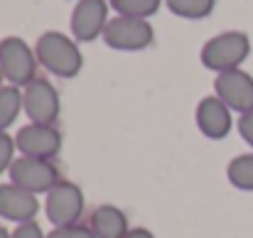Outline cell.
Returning a JSON list of instances; mask_svg holds the SVG:
<instances>
[{
	"label": "cell",
	"mask_w": 253,
	"mask_h": 238,
	"mask_svg": "<svg viewBox=\"0 0 253 238\" xmlns=\"http://www.w3.org/2000/svg\"><path fill=\"white\" fill-rule=\"evenodd\" d=\"M155 40V30L148 20L140 17H113L103 30V42L118 52H140L148 49Z\"/></svg>",
	"instance_id": "obj_4"
},
{
	"label": "cell",
	"mask_w": 253,
	"mask_h": 238,
	"mask_svg": "<svg viewBox=\"0 0 253 238\" xmlns=\"http://www.w3.org/2000/svg\"><path fill=\"white\" fill-rule=\"evenodd\" d=\"M2 81H5V77H2V72H0V86H5V83H2Z\"/></svg>",
	"instance_id": "obj_24"
},
{
	"label": "cell",
	"mask_w": 253,
	"mask_h": 238,
	"mask_svg": "<svg viewBox=\"0 0 253 238\" xmlns=\"http://www.w3.org/2000/svg\"><path fill=\"white\" fill-rule=\"evenodd\" d=\"M0 238H10V231H5V229H0Z\"/></svg>",
	"instance_id": "obj_23"
},
{
	"label": "cell",
	"mask_w": 253,
	"mask_h": 238,
	"mask_svg": "<svg viewBox=\"0 0 253 238\" xmlns=\"http://www.w3.org/2000/svg\"><path fill=\"white\" fill-rule=\"evenodd\" d=\"M35 54H37V62L49 74L62 77V79H74L84 67V57H82L77 40H72L57 30L40 35V40L35 44Z\"/></svg>",
	"instance_id": "obj_1"
},
{
	"label": "cell",
	"mask_w": 253,
	"mask_h": 238,
	"mask_svg": "<svg viewBox=\"0 0 253 238\" xmlns=\"http://www.w3.org/2000/svg\"><path fill=\"white\" fill-rule=\"evenodd\" d=\"M15 145L20 155L27 158L54 159L62 150V135L54 125H42V123H27L25 128L17 130Z\"/></svg>",
	"instance_id": "obj_9"
},
{
	"label": "cell",
	"mask_w": 253,
	"mask_h": 238,
	"mask_svg": "<svg viewBox=\"0 0 253 238\" xmlns=\"http://www.w3.org/2000/svg\"><path fill=\"white\" fill-rule=\"evenodd\" d=\"M226 177L229 182L241 189V192H253V153L239 155L229 162L226 167Z\"/></svg>",
	"instance_id": "obj_15"
},
{
	"label": "cell",
	"mask_w": 253,
	"mask_h": 238,
	"mask_svg": "<svg viewBox=\"0 0 253 238\" xmlns=\"http://www.w3.org/2000/svg\"><path fill=\"white\" fill-rule=\"evenodd\" d=\"M22 103H25V116L30 123H42V125H54L59 113H62V101L52 81L35 79L22 88Z\"/></svg>",
	"instance_id": "obj_6"
},
{
	"label": "cell",
	"mask_w": 253,
	"mask_h": 238,
	"mask_svg": "<svg viewBox=\"0 0 253 238\" xmlns=\"http://www.w3.org/2000/svg\"><path fill=\"white\" fill-rule=\"evenodd\" d=\"M15 138L7 135V130H0V174L2 172H10L12 162H15Z\"/></svg>",
	"instance_id": "obj_18"
},
{
	"label": "cell",
	"mask_w": 253,
	"mask_h": 238,
	"mask_svg": "<svg viewBox=\"0 0 253 238\" xmlns=\"http://www.w3.org/2000/svg\"><path fill=\"white\" fill-rule=\"evenodd\" d=\"M126 238H155V234H153L150 229H143V226H140V229H130V234Z\"/></svg>",
	"instance_id": "obj_22"
},
{
	"label": "cell",
	"mask_w": 253,
	"mask_h": 238,
	"mask_svg": "<svg viewBox=\"0 0 253 238\" xmlns=\"http://www.w3.org/2000/svg\"><path fill=\"white\" fill-rule=\"evenodd\" d=\"M35 69H37V54L27 47L25 40L12 35L0 42V72L7 83L25 88L35 79Z\"/></svg>",
	"instance_id": "obj_5"
},
{
	"label": "cell",
	"mask_w": 253,
	"mask_h": 238,
	"mask_svg": "<svg viewBox=\"0 0 253 238\" xmlns=\"http://www.w3.org/2000/svg\"><path fill=\"white\" fill-rule=\"evenodd\" d=\"M169 12L184 20H204L214 12L216 0H165Z\"/></svg>",
	"instance_id": "obj_16"
},
{
	"label": "cell",
	"mask_w": 253,
	"mask_h": 238,
	"mask_svg": "<svg viewBox=\"0 0 253 238\" xmlns=\"http://www.w3.org/2000/svg\"><path fill=\"white\" fill-rule=\"evenodd\" d=\"M88 226L96 234V238H126L130 234L126 211L113 206V204L96 206V211L91 214V224Z\"/></svg>",
	"instance_id": "obj_13"
},
{
	"label": "cell",
	"mask_w": 253,
	"mask_h": 238,
	"mask_svg": "<svg viewBox=\"0 0 253 238\" xmlns=\"http://www.w3.org/2000/svg\"><path fill=\"white\" fill-rule=\"evenodd\" d=\"M108 5L123 17H140L148 20L163 5V0H108Z\"/></svg>",
	"instance_id": "obj_17"
},
{
	"label": "cell",
	"mask_w": 253,
	"mask_h": 238,
	"mask_svg": "<svg viewBox=\"0 0 253 238\" xmlns=\"http://www.w3.org/2000/svg\"><path fill=\"white\" fill-rule=\"evenodd\" d=\"M234 111L219 98V96H207L197 103V111H194V120H197V128L204 138L209 140H224L231 128H234Z\"/></svg>",
	"instance_id": "obj_10"
},
{
	"label": "cell",
	"mask_w": 253,
	"mask_h": 238,
	"mask_svg": "<svg viewBox=\"0 0 253 238\" xmlns=\"http://www.w3.org/2000/svg\"><path fill=\"white\" fill-rule=\"evenodd\" d=\"M214 96H219L231 111L251 113L253 111V77L244 69L221 72L214 79Z\"/></svg>",
	"instance_id": "obj_8"
},
{
	"label": "cell",
	"mask_w": 253,
	"mask_h": 238,
	"mask_svg": "<svg viewBox=\"0 0 253 238\" xmlns=\"http://www.w3.org/2000/svg\"><path fill=\"white\" fill-rule=\"evenodd\" d=\"M20 111H25V103H22V88L20 86H0V130H7Z\"/></svg>",
	"instance_id": "obj_14"
},
{
	"label": "cell",
	"mask_w": 253,
	"mask_h": 238,
	"mask_svg": "<svg viewBox=\"0 0 253 238\" xmlns=\"http://www.w3.org/2000/svg\"><path fill=\"white\" fill-rule=\"evenodd\" d=\"M7 174H10L12 184H17L32 194H47L59 182V169L54 167L52 159L27 158V155L15 158Z\"/></svg>",
	"instance_id": "obj_7"
},
{
	"label": "cell",
	"mask_w": 253,
	"mask_h": 238,
	"mask_svg": "<svg viewBox=\"0 0 253 238\" xmlns=\"http://www.w3.org/2000/svg\"><path fill=\"white\" fill-rule=\"evenodd\" d=\"M108 25V2L106 0H79L72 12V35L77 42H93L103 37Z\"/></svg>",
	"instance_id": "obj_11"
},
{
	"label": "cell",
	"mask_w": 253,
	"mask_h": 238,
	"mask_svg": "<svg viewBox=\"0 0 253 238\" xmlns=\"http://www.w3.org/2000/svg\"><path fill=\"white\" fill-rule=\"evenodd\" d=\"M239 133H241V138L253 148V111L251 113H244V116L239 118Z\"/></svg>",
	"instance_id": "obj_21"
},
{
	"label": "cell",
	"mask_w": 253,
	"mask_h": 238,
	"mask_svg": "<svg viewBox=\"0 0 253 238\" xmlns=\"http://www.w3.org/2000/svg\"><path fill=\"white\" fill-rule=\"evenodd\" d=\"M47 238H96V234L91 231V226L72 224V226H54Z\"/></svg>",
	"instance_id": "obj_19"
},
{
	"label": "cell",
	"mask_w": 253,
	"mask_h": 238,
	"mask_svg": "<svg viewBox=\"0 0 253 238\" xmlns=\"http://www.w3.org/2000/svg\"><path fill=\"white\" fill-rule=\"evenodd\" d=\"M40 211V199L37 194L7 182L0 184V216L15 224H25V221H35Z\"/></svg>",
	"instance_id": "obj_12"
},
{
	"label": "cell",
	"mask_w": 253,
	"mask_h": 238,
	"mask_svg": "<svg viewBox=\"0 0 253 238\" xmlns=\"http://www.w3.org/2000/svg\"><path fill=\"white\" fill-rule=\"evenodd\" d=\"M84 192L69 179H59L44 199V214L52 226H72L84 216Z\"/></svg>",
	"instance_id": "obj_3"
},
{
	"label": "cell",
	"mask_w": 253,
	"mask_h": 238,
	"mask_svg": "<svg viewBox=\"0 0 253 238\" xmlns=\"http://www.w3.org/2000/svg\"><path fill=\"white\" fill-rule=\"evenodd\" d=\"M249 54H251L249 35L241 32V30H229V32H221V35L211 37L202 47L199 59L207 69L221 74V72L241 69V64L249 59Z\"/></svg>",
	"instance_id": "obj_2"
},
{
	"label": "cell",
	"mask_w": 253,
	"mask_h": 238,
	"mask_svg": "<svg viewBox=\"0 0 253 238\" xmlns=\"http://www.w3.org/2000/svg\"><path fill=\"white\" fill-rule=\"evenodd\" d=\"M10 238H47V234L42 231L37 221H25V224H17L15 231H10Z\"/></svg>",
	"instance_id": "obj_20"
}]
</instances>
